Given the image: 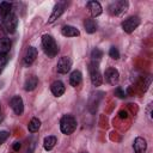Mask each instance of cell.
<instances>
[{
	"label": "cell",
	"instance_id": "cell-1",
	"mask_svg": "<svg viewBox=\"0 0 153 153\" xmlns=\"http://www.w3.org/2000/svg\"><path fill=\"white\" fill-rule=\"evenodd\" d=\"M42 48H43L45 55H48L49 57H54L59 53V47H57L54 37L50 36V35H43V37H42Z\"/></svg>",
	"mask_w": 153,
	"mask_h": 153
},
{
	"label": "cell",
	"instance_id": "cell-2",
	"mask_svg": "<svg viewBox=\"0 0 153 153\" xmlns=\"http://www.w3.org/2000/svg\"><path fill=\"white\" fill-rule=\"evenodd\" d=\"M60 129L63 134L69 135L76 129V120L72 115H65L62 116L60 121Z\"/></svg>",
	"mask_w": 153,
	"mask_h": 153
},
{
	"label": "cell",
	"instance_id": "cell-3",
	"mask_svg": "<svg viewBox=\"0 0 153 153\" xmlns=\"http://www.w3.org/2000/svg\"><path fill=\"white\" fill-rule=\"evenodd\" d=\"M88 72H90V78L91 82L93 86H100L103 82V76L99 72V65L94 60L88 63Z\"/></svg>",
	"mask_w": 153,
	"mask_h": 153
},
{
	"label": "cell",
	"instance_id": "cell-4",
	"mask_svg": "<svg viewBox=\"0 0 153 153\" xmlns=\"http://www.w3.org/2000/svg\"><path fill=\"white\" fill-rule=\"evenodd\" d=\"M109 13L112 16H120L123 12H126L128 10V1L124 0H118V1H114L109 5L108 7Z\"/></svg>",
	"mask_w": 153,
	"mask_h": 153
},
{
	"label": "cell",
	"instance_id": "cell-5",
	"mask_svg": "<svg viewBox=\"0 0 153 153\" xmlns=\"http://www.w3.org/2000/svg\"><path fill=\"white\" fill-rule=\"evenodd\" d=\"M2 24H4V27L6 29L7 32L13 33L17 29V25H18V18L14 13H10L8 16H6L2 19Z\"/></svg>",
	"mask_w": 153,
	"mask_h": 153
},
{
	"label": "cell",
	"instance_id": "cell-6",
	"mask_svg": "<svg viewBox=\"0 0 153 153\" xmlns=\"http://www.w3.org/2000/svg\"><path fill=\"white\" fill-rule=\"evenodd\" d=\"M140 23H141L140 18L136 17V16H133V17L127 18V19L122 23V29H123L124 32L130 33V32H133V31L140 25Z\"/></svg>",
	"mask_w": 153,
	"mask_h": 153
},
{
	"label": "cell",
	"instance_id": "cell-7",
	"mask_svg": "<svg viewBox=\"0 0 153 153\" xmlns=\"http://www.w3.org/2000/svg\"><path fill=\"white\" fill-rule=\"evenodd\" d=\"M71 67H72V60L68 56H62L57 62L56 69L60 74H66L71 71Z\"/></svg>",
	"mask_w": 153,
	"mask_h": 153
},
{
	"label": "cell",
	"instance_id": "cell-8",
	"mask_svg": "<svg viewBox=\"0 0 153 153\" xmlns=\"http://www.w3.org/2000/svg\"><path fill=\"white\" fill-rule=\"evenodd\" d=\"M120 80V73L116 68H112V67H109L106 71H105V81L110 85H116Z\"/></svg>",
	"mask_w": 153,
	"mask_h": 153
},
{
	"label": "cell",
	"instance_id": "cell-9",
	"mask_svg": "<svg viewBox=\"0 0 153 153\" xmlns=\"http://www.w3.org/2000/svg\"><path fill=\"white\" fill-rule=\"evenodd\" d=\"M10 105H11V108L14 111L16 115H22L23 114V111H24V103H23L22 97H19V96L12 97V99L10 102Z\"/></svg>",
	"mask_w": 153,
	"mask_h": 153
},
{
	"label": "cell",
	"instance_id": "cell-10",
	"mask_svg": "<svg viewBox=\"0 0 153 153\" xmlns=\"http://www.w3.org/2000/svg\"><path fill=\"white\" fill-rule=\"evenodd\" d=\"M63 12H65V4H63V2L56 4L55 7H54V10H53V12H51V14H50V17H49V19H48V23H49V24L54 23L57 18L61 17V14H62Z\"/></svg>",
	"mask_w": 153,
	"mask_h": 153
},
{
	"label": "cell",
	"instance_id": "cell-11",
	"mask_svg": "<svg viewBox=\"0 0 153 153\" xmlns=\"http://www.w3.org/2000/svg\"><path fill=\"white\" fill-rule=\"evenodd\" d=\"M36 57H37V49L35 47H29L25 53V56H24V65L26 67H29L30 65L33 63Z\"/></svg>",
	"mask_w": 153,
	"mask_h": 153
},
{
	"label": "cell",
	"instance_id": "cell-12",
	"mask_svg": "<svg viewBox=\"0 0 153 153\" xmlns=\"http://www.w3.org/2000/svg\"><path fill=\"white\" fill-rule=\"evenodd\" d=\"M86 6H87V10L92 17H98L103 11V8L98 1H88Z\"/></svg>",
	"mask_w": 153,
	"mask_h": 153
},
{
	"label": "cell",
	"instance_id": "cell-13",
	"mask_svg": "<svg viewBox=\"0 0 153 153\" xmlns=\"http://www.w3.org/2000/svg\"><path fill=\"white\" fill-rule=\"evenodd\" d=\"M50 90H51V93H53L55 97H60V96H62V94L65 93L66 87H65V85H63L62 81L56 80V81H54V82L51 84Z\"/></svg>",
	"mask_w": 153,
	"mask_h": 153
},
{
	"label": "cell",
	"instance_id": "cell-14",
	"mask_svg": "<svg viewBox=\"0 0 153 153\" xmlns=\"http://www.w3.org/2000/svg\"><path fill=\"white\" fill-rule=\"evenodd\" d=\"M146 148H147V142L143 137H140L137 136L135 140H134V152L135 153H145L146 152Z\"/></svg>",
	"mask_w": 153,
	"mask_h": 153
},
{
	"label": "cell",
	"instance_id": "cell-15",
	"mask_svg": "<svg viewBox=\"0 0 153 153\" xmlns=\"http://www.w3.org/2000/svg\"><path fill=\"white\" fill-rule=\"evenodd\" d=\"M61 33L65 36V37H76L80 35V31L72 26V25H65L62 29H61Z\"/></svg>",
	"mask_w": 153,
	"mask_h": 153
},
{
	"label": "cell",
	"instance_id": "cell-16",
	"mask_svg": "<svg viewBox=\"0 0 153 153\" xmlns=\"http://www.w3.org/2000/svg\"><path fill=\"white\" fill-rule=\"evenodd\" d=\"M82 81V74L80 71H73L71 73V76H69V84L73 86V87H76L81 84Z\"/></svg>",
	"mask_w": 153,
	"mask_h": 153
},
{
	"label": "cell",
	"instance_id": "cell-17",
	"mask_svg": "<svg viewBox=\"0 0 153 153\" xmlns=\"http://www.w3.org/2000/svg\"><path fill=\"white\" fill-rule=\"evenodd\" d=\"M37 85H38V79H37V76L31 75V76H29V78L25 80L24 90H25V91H32V90L36 88Z\"/></svg>",
	"mask_w": 153,
	"mask_h": 153
},
{
	"label": "cell",
	"instance_id": "cell-18",
	"mask_svg": "<svg viewBox=\"0 0 153 153\" xmlns=\"http://www.w3.org/2000/svg\"><path fill=\"white\" fill-rule=\"evenodd\" d=\"M11 45H12V43H11L10 38H6V37L0 38V55H6L10 51Z\"/></svg>",
	"mask_w": 153,
	"mask_h": 153
},
{
	"label": "cell",
	"instance_id": "cell-19",
	"mask_svg": "<svg viewBox=\"0 0 153 153\" xmlns=\"http://www.w3.org/2000/svg\"><path fill=\"white\" fill-rule=\"evenodd\" d=\"M84 27H85L86 32H88V33H93V32L97 31V29H98V24H97L96 20H93V19H85V22H84Z\"/></svg>",
	"mask_w": 153,
	"mask_h": 153
},
{
	"label": "cell",
	"instance_id": "cell-20",
	"mask_svg": "<svg viewBox=\"0 0 153 153\" xmlns=\"http://www.w3.org/2000/svg\"><path fill=\"white\" fill-rule=\"evenodd\" d=\"M56 143H57L56 136H53V135L51 136H47L44 139V141H43V147H44L45 151H51L55 147Z\"/></svg>",
	"mask_w": 153,
	"mask_h": 153
},
{
	"label": "cell",
	"instance_id": "cell-21",
	"mask_svg": "<svg viewBox=\"0 0 153 153\" xmlns=\"http://www.w3.org/2000/svg\"><path fill=\"white\" fill-rule=\"evenodd\" d=\"M11 8H12V5H11L10 2H7V1L0 2V16H1L2 18H5V17L8 16L10 13H12V12H11Z\"/></svg>",
	"mask_w": 153,
	"mask_h": 153
},
{
	"label": "cell",
	"instance_id": "cell-22",
	"mask_svg": "<svg viewBox=\"0 0 153 153\" xmlns=\"http://www.w3.org/2000/svg\"><path fill=\"white\" fill-rule=\"evenodd\" d=\"M39 127H41V121H39L38 118H36V117L31 118V121H30L29 124H27V129H29L30 133H36V131H38Z\"/></svg>",
	"mask_w": 153,
	"mask_h": 153
},
{
	"label": "cell",
	"instance_id": "cell-23",
	"mask_svg": "<svg viewBox=\"0 0 153 153\" xmlns=\"http://www.w3.org/2000/svg\"><path fill=\"white\" fill-rule=\"evenodd\" d=\"M103 56V51L99 49V48H94L92 51H91V57L96 61V60H99L100 57Z\"/></svg>",
	"mask_w": 153,
	"mask_h": 153
},
{
	"label": "cell",
	"instance_id": "cell-24",
	"mask_svg": "<svg viewBox=\"0 0 153 153\" xmlns=\"http://www.w3.org/2000/svg\"><path fill=\"white\" fill-rule=\"evenodd\" d=\"M109 55H110V57L114 59V60L120 59V51H118V49H117L116 47H111V48H110V50H109Z\"/></svg>",
	"mask_w": 153,
	"mask_h": 153
},
{
	"label": "cell",
	"instance_id": "cell-25",
	"mask_svg": "<svg viewBox=\"0 0 153 153\" xmlns=\"http://www.w3.org/2000/svg\"><path fill=\"white\" fill-rule=\"evenodd\" d=\"M8 131H6V130H2V131H0V145L1 143H4L6 140H7V137H8Z\"/></svg>",
	"mask_w": 153,
	"mask_h": 153
},
{
	"label": "cell",
	"instance_id": "cell-26",
	"mask_svg": "<svg viewBox=\"0 0 153 153\" xmlns=\"http://www.w3.org/2000/svg\"><path fill=\"white\" fill-rule=\"evenodd\" d=\"M115 94H116L117 97H120V98H124V97H126V92H124L121 87H117V88L115 90Z\"/></svg>",
	"mask_w": 153,
	"mask_h": 153
},
{
	"label": "cell",
	"instance_id": "cell-27",
	"mask_svg": "<svg viewBox=\"0 0 153 153\" xmlns=\"http://www.w3.org/2000/svg\"><path fill=\"white\" fill-rule=\"evenodd\" d=\"M6 56L5 55H0V71L2 69V67L6 65Z\"/></svg>",
	"mask_w": 153,
	"mask_h": 153
},
{
	"label": "cell",
	"instance_id": "cell-28",
	"mask_svg": "<svg viewBox=\"0 0 153 153\" xmlns=\"http://www.w3.org/2000/svg\"><path fill=\"white\" fill-rule=\"evenodd\" d=\"M20 147H22L20 142H14V143H13V149H14V151H19Z\"/></svg>",
	"mask_w": 153,
	"mask_h": 153
},
{
	"label": "cell",
	"instance_id": "cell-29",
	"mask_svg": "<svg viewBox=\"0 0 153 153\" xmlns=\"http://www.w3.org/2000/svg\"><path fill=\"white\" fill-rule=\"evenodd\" d=\"M120 115H121V117H122V118H123V117H124V118L127 117V112H126V111H121V112H120Z\"/></svg>",
	"mask_w": 153,
	"mask_h": 153
},
{
	"label": "cell",
	"instance_id": "cell-30",
	"mask_svg": "<svg viewBox=\"0 0 153 153\" xmlns=\"http://www.w3.org/2000/svg\"><path fill=\"white\" fill-rule=\"evenodd\" d=\"M81 153H88V152H81Z\"/></svg>",
	"mask_w": 153,
	"mask_h": 153
},
{
	"label": "cell",
	"instance_id": "cell-31",
	"mask_svg": "<svg viewBox=\"0 0 153 153\" xmlns=\"http://www.w3.org/2000/svg\"><path fill=\"white\" fill-rule=\"evenodd\" d=\"M0 111H1V108H0Z\"/></svg>",
	"mask_w": 153,
	"mask_h": 153
}]
</instances>
